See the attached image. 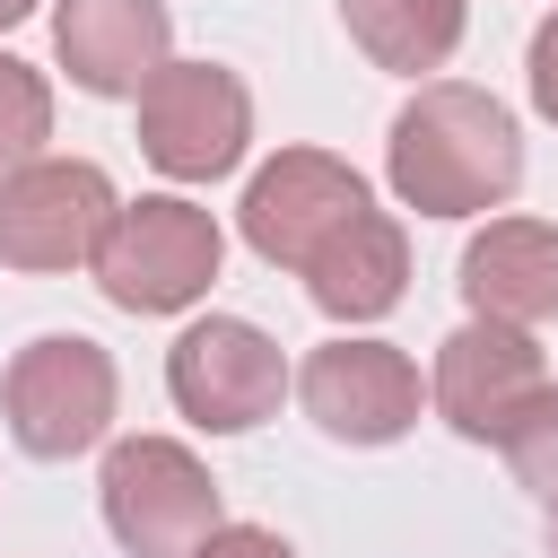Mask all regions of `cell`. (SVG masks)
<instances>
[{
    "label": "cell",
    "mask_w": 558,
    "mask_h": 558,
    "mask_svg": "<svg viewBox=\"0 0 558 558\" xmlns=\"http://www.w3.org/2000/svg\"><path fill=\"white\" fill-rule=\"evenodd\" d=\"M340 26H349V44H357L375 70L427 87V70H445V61L462 52L471 0H340Z\"/></svg>",
    "instance_id": "obj_14"
},
{
    "label": "cell",
    "mask_w": 558,
    "mask_h": 558,
    "mask_svg": "<svg viewBox=\"0 0 558 558\" xmlns=\"http://www.w3.org/2000/svg\"><path fill=\"white\" fill-rule=\"evenodd\" d=\"M523 78H532V113L558 122V9L532 26V52H523Z\"/></svg>",
    "instance_id": "obj_17"
},
{
    "label": "cell",
    "mask_w": 558,
    "mask_h": 558,
    "mask_svg": "<svg viewBox=\"0 0 558 558\" xmlns=\"http://www.w3.org/2000/svg\"><path fill=\"white\" fill-rule=\"evenodd\" d=\"M305 296L331 314V323H384L401 296H410V235L392 209H357L314 262H305Z\"/></svg>",
    "instance_id": "obj_13"
},
{
    "label": "cell",
    "mask_w": 558,
    "mask_h": 558,
    "mask_svg": "<svg viewBox=\"0 0 558 558\" xmlns=\"http://www.w3.org/2000/svg\"><path fill=\"white\" fill-rule=\"evenodd\" d=\"M113 209H122V192L96 157H44L17 183H0V262L35 270V279L78 270V262H96Z\"/></svg>",
    "instance_id": "obj_9"
},
{
    "label": "cell",
    "mask_w": 558,
    "mask_h": 558,
    "mask_svg": "<svg viewBox=\"0 0 558 558\" xmlns=\"http://www.w3.org/2000/svg\"><path fill=\"white\" fill-rule=\"evenodd\" d=\"M497 453L514 462V480H523V488L558 497V384H541V392H532V410L506 427V445H497Z\"/></svg>",
    "instance_id": "obj_16"
},
{
    "label": "cell",
    "mask_w": 558,
    "mask_h": 558,
    "mask_svg": "<svg viewBox=\"0 0 558 558\" xmlns=\"http://www.w3.org/2000/svg\"><path fill=\"white\" fill-rule=\"evenodd\" d=\"M192 558H296V549H288L270 523H218V532H209Z\"/></svg>",
    "instance_id": "obj_18"
},
{
    "label": "cell",
    "mask_w": 558,
    "mask_h": 558,
    "mask_svg": "<svg viewBox=\"0 0 558 558\" xmlns=\"http://www.w3.org/2000/svg\"><path fill=\"white\" fill-rule=\"evenodd\" d=\"M253 148V87L227 61H166L140 87V157L166 183H218Z\"/></svg>",
    "instance_id": "obj_5"
},
{
    "label": "cell",
    "mask_w": 558,
    "mask_h": 558,
    "mask_svg": "<svg viewBox=\"0 0 558 558\" xmlns=\"http://www.w3.org/2000/svg\"><path fill=\"white\" fill-rule=\"evenodd\" d=\"M52 78L17 52H0V183H17L26 166H44L52 148Z\"/></svg>",
    "instance_id": "obj_15"
},
{
    "label": "cell",
    "mask_w": 558,
    "mask_h": 558,
    "mask_svg": "<svg viewBox=\"0 0 558 558\" xmlns=\"http://www.w3.org/2000/svg\"><path fill=\"white\" fill-rule=\"evenodd\" d=\"M96 506H105V532L122 541V558H192L227 523L209 462L192 445H174V436H122V445H105Z\"/></svg>",
    "instance_id": "obj_4"
},
{
    "label": "cell",
    "mask_w": 558,
    "mask_h": 558,
    "mask_svg": "<svg viewBox=\"0 0 558 558\" xmlns=\"http://www.w3.org/2000/svg\"><path fill=\"white\" fill-rule=\"evenodd\" d=\"M357 209H375V192H366V174H357L349 157H331V148H279L270 166H253V183H244V201H235V227H244V244H253L270 270H296V279H305V262H314Z\"/></svg>",
    "instance_id": "obj_7"
},
{
    "label": "cell",
    "mask_w": 558,
    "mask_h": 558,
    "mask_svg": "<svg viewBox=\"0 0 558 558\" xmlns=\"http://www.w3.org/2000/svg\"><path fill=\"white\" fill-rule=\"evenodd\" d=\"M296 401L331 445H401L418 427V410H427V384L392 340L340 331L296 366Z\"/></svg>",
    "instance_id": "obj_8"
},
{
    "label": "cell",
    "mask_w": 558,
    "mask_h": 558,
    "mask_svg": "<svg viewBox=\"0 0 558 558\" xmlns=\"http://www.w3.org/2000/svg\"><path fill=\"white\" fill-rule=\"evenodd\" d=\"M52 52L70 87L140 105V87L174 61V9L166 0H52Z\"/></svg>",
    "instance_id": "obj_11"
},
{
    "label": "cell",
    "mask_w": 558,
    "mask_h": 558,
    "mask_svg": "<svg viewBox=\"0 0 558 558\" xmlns=\"http://www.w3.org/2000/svg\"><path fill=\"white\" fill-rule=\"evenodd\" d=\"M549 558H558V497H549Z\"/></svg>",
    "instance_id": "obj_20"
},
{
    "label": "cell",
    "mask_w": 558,
    "mask_h": 558,
    "mask_svg": "<svg viewBox=\"0 0 558 558\" xmlns=\"http://www.w3.org/2000/svg\"><path fill=\"white\" fill-rule=\"evenodd\" d=\"M541 384H549V375H541V340L471 314V323H453V331L436 340L427 410H436L453 436H471V445H506V427L532 410Z\"/></svg>",
    "instance_id": "obj_10"
},
{
    "label": "cell",
    "mask_w": 558,
    "mask_h": 558,
    "mask_svg": "<svg viewBox=\"0 0 558 558\" xmlns=\"http://www.w3.org/2000/svg\"><path fill=\"white\" fill-rule=\"evenodd\" d=\"M113 410H122V375H113V349L87 331H44L0 375V418L35 462L96 453L113 436Z\"/></svg>",
    "instance_id": "obj_3"
},
{
    "label": "cell",
    "mask_w": 558,
    "mask_h": 558,
    "mask_svg": "<svg viewBox=\"0 0 558 558\" xmlns=\"http://www.w3.org/2000/svg\"><path fill=\"white\" fill-rule=\"evenodd\" d=\"M462 305L506 331L558 323V227L549 218H488L462 244Z\"/></svg>",
    "instance_id": "obj_12"
},
{
    "label": "cell",
    "mask_w": 558,
    "mask_h": 558,
    "mask_svg": "<svg viewBox=\"0 0 558 558\" xmlns=\"http://www.w3.org/2000/svg\"><path fill=\"white\" fill-rule=\"evenodd\" d=\"M35 9H44V0H0V35H9L17 17H35Z\"/></svg>",
    "instance_id": "obj_19"
},
{
    "label": "cell",
    "mask_w": 558,
    "mask_h": 558,
    "mask_svg": "<svg viewBox=\"0 0 558 558\" xmlns=\"http://www.w3.org/2000/svg\"><path fill=\"white\" fill-rule=\"evenodd\" d=\"M384 174L401 209L418 218H488L523 183V131L514 113L471 78H427L384 140Z\"/></svg>",
    "instance_id": "obj_1"
},
{
    "label": "cell",
    "mask_w": 558,
    "mask_h": 558,
    "mask_svg": "<svg viewBox=\"0 0 558 558\" xmlns=\"http://www.w3.org/2000/svg\"><path fill=\"white\" fill-rule=\"evenodd\" d=\"M218 262H227V235H218V218L201 201L140 192V201L113 209V227H105L87 270H96L105 305H122V314H183V305L209 296Z\"/></svg>",
    "instance_id": "obj_2"
},
{
    "label": "cell",
    "mask_w": 558,
    "mask_h": 558,
    "mask_svg": "<svg viewBox=\"0 0 558 558\" xmlns=\"http://www.w3.org/2000/svg\"><path fill=\"white\" fill-rule=\"evenodd\" d=\"M288 384H296V375H288L279 340H270L262 323H244V314H201V323L166 349V392H174V410H183L201 436H244V427L279 418Z\"/></svg>",
    "instance_id": "obj_6"
}]
</instances>
